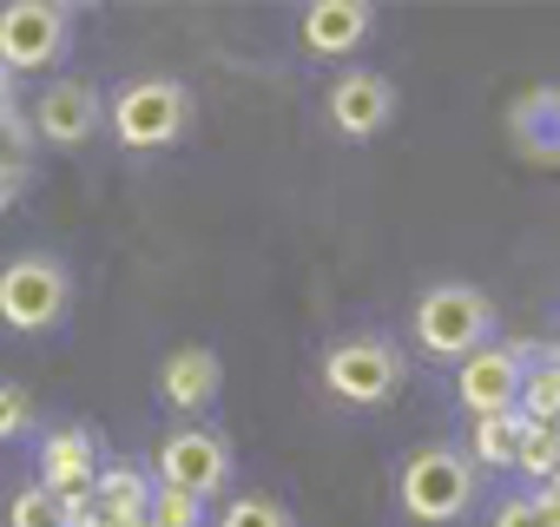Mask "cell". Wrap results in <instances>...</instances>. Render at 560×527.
Returning <instances> with one entry per match:
<instances>
[{"mask_svg":"<svg viewBox=\"0 0 560 527\" xmlns=\"http://www.w3.org/2000/svg\"><path fill=\"white\" fill-rule=\"evenodd\" d=\"M191 113H198V99L172 73H139L119 93H106V132H113L119 152H165V145H178L191 132Z\"/></svg>","mask_w":560,"mask_h":527,"instance_id":"6da1fadb","label":"cell"},{"mask_svg":"<svg viewBox=\"0 0 560 527\" xmlns=\"http://www.w3.org/2000/svg\"><path fill=\"white\" fill-rule=\"evenodd\" d=\"M508 132L527 159L540 165H560V86H534L508 106Z\"/></svg>","mask_w":560,"mask_h":527,"instance_id":"9a60e30c","label":"cell"},{"mask_svg":"<svg viewBox=\"0 0 560 527\" xmlns=\"http://www.w3.org/2000/svg\"><path fill=\"white\" fill-rule=\"evenodd\" d=\"M145 527H152V520H145Z\"/></svg>","mask_w":560,"mask_h":527,"instance_id":"f546056e","label":"cell"},{"mask_svg":"<svg viewBox=\"0 0 560 527\" xmlns=\"http://www.w3.org/2000/svg\"><path fill=\"white\" fill-rule=\"evenodd\" d=\"M152 475H159L165 488H185V494L211 501V494L231 488V442H224L211 422H185V429H172V435L159 442Z\"/></svg>","mask_w":560,"mask_h":527,"instance_id":"52a82bcc","label":"cell"},{"mask_svg":"<svg viewBox=\"0 0 560 527\" xmlns=\"http://www.w3.org/2000/svg\"><path fill=\"white\" fill-rule=\"evenodd\" d=\"M409 337H416L422 356H435V363H462V356H475V350L494 343V297H488L481 284L442 278V284H429V291L416 297V311H409Z\"/></svg>","mask_w":560,"mask_h":527,"instance_id":"7a4b0ae2","label":"cell"},{"mask_svg":"<svg viewBox=\"0 0 560 527\" xmlns=\"http://www.w3.org/2000/svg\"><path fill=\"white\" fill-rule=\"evenodd\" d=\"M324 113H330V126H337L343 139H376V132H389V119H396V86H389V73H376V67H343V73L330 80V93H324Z\"/></svg>","mask_w":560,"mask_h":527,"instance_id":"9c48e42d","label":"cell"},{"mask_svg":"<svg viewBox=\"0 0 560 527\" xmlns=\"http://www.w3.org/2000/svg\"><path fill=\"white\" fill-rule=\"evenodd\" d=\"M152 527H211V514H205V501H198V494H185V488H165V481H159V494H152Z\"/></svg>","mask_w":560,"mask_h":527,"instance_id":"44dd1931","label":"cell"},{"mask_svg":"<svg viewBox=\"0 0 560 527\" xmlns=\"http://www.w3.org/2000/svg\"><path fill=\"white\" fill-rule=\"evenodd\" d=\"M27 119H34L40 145H86V139L106 132V93L93 80H80V73H60V80H47L34 93Z\"/></svg>","mask_w":560,"mask_h":527,"instance_id":"ba28073f","label":"cell"},{"mask_svg":"<svg viewBox=\"0 0 560 527\" xmlns=\"http://www.w3.org/2000/svg\"><path fill=\"white\" fill-rule=\"evenodd\" d=\"M521 376L527 370L514 363V350L488 343V350H475V356L455 363V402L468 415H508V409H521Z\"/></svg>","mask_w":560,"mask_h":527,"instance_id":"4fadbf2b","label":"cell"},{"mask_svg":"<svg viewBox=\"0 0 560 527\" xmlns=\"http://www.w3.org/2000/svg\"><path fill=\"white\" fill-rule=\"evenodd\" d=\"M521 415L527 422H560V363H553V350L521 376Z\"/></svg>","mask_w":560,"mask_h":527,"instance_id":"ac0fdd59","label":"cell"},{"mask_svg":"<svg viewBox=\"0 0 560 527\" xmlns=\"http://www.w3.org/2000/svg\"><path fill=\"white\" fill-rule=\"evenodd\" d=\"M14 106H21V80L0 67V113H14Z\"/></svg>","mask_w":560,"mask_h":527,"instance_id":"4316f807","label":"cell"},{"mask_svg":"<svg viewBox=\"0 0 560 527\" xmlns=\"http://www.w3.org/2000/svg\"><path fill=\"white\" fill-rule=\"evenodd\" d=\"M34 185V165H0V218L21 204V191Z\"/></svg>","mask_w":560,"mask_h":527,"instance_id":"d4e9b609","label":"cell"},{"mask_svg":"<svg viewBox=\"0 0 560 527\" xmlns=\"http://www.w3.org/2000/svg\"><path fill=\"white\" fill-rule=\"evenodd\" d=\"M73 311V264L60 250H14L0 264V330L47 337Z\"/></svg>","mask_w":560,"mask_h":527,"instance_id":"3957f363","label":"cell"},{"mask_svg":"<svg viewBox=\"0 0 560 527\" xmlns=\"http://www.w3.org/2000/svg\"><path fill=\"white\" fill-rule=\"evenodd\" d=\"M34 145H40V139H34V119H27L21 106H14V113H0V165H27Z\"/></svg>","mask_w":560,"mask_h":527,"instance_id":"7402d4cb","label":"cell"},{"mask_svg":"<svg viewBox=\"0 0 560 527\" xmlns=\"http://www.w3.org/2000/svg\"><path fill=\"white\" fill-rule=\"evenodd\" d=\"M8 527H67V520H60V494L40 488V481L14 488V494H8Z\"/></svg>","mask_w":560,"mask_h":527,"instance_id":"ffe728a7","label":"cell"},{"mask_svg":"<svg viewBox=\"0 0 560 527\" xmlns=\"http://www.w3.org/2000/svg\"><path fill=\"white\" fill-rule=\"evenodd\" d=\"M152 494H159V475L139 468V461H106L100 481H93V501H100L106 527H145L152 520Z\"/></svg>","mask_w":560,"mask_h":527,"instance_id":"5bb4252c","label":"cell"},{"mask_svg":"<svg viewBox=\"0 0 560 527\" xmlns=\"http://www.w3.org/2000/svg\"><path fill=\"white\" fill-rule=\"evenodd\" d=\"M527 422V415H521ZM514 475L527 488H547L560 475V422H527L521 429V448H514Z\"/></svg>","mask_w":560,"mask_h":527,"instance_id":"e0dca14e","label":"cell"},{"mask_svg":"<svg viewBox=\"0 0 560 527\" xmlns=\"http://www.w3.org/2000/svg\"><path fill=\"white\" fill-rule=\"evenodd\" d=\"M402 350L383 337V330H350L324 350V389L343 402V409H383L402 396Z\"/></svg>","mask_w":560,"mask_h":527,"instance_id":"5b68a950","label":"cell"},{"mask_svg":"<svg viewBox=\"0 0 560 527\" xmlns=\"http://www.w3.org/2000/svg\"><path fill=\"white\" fill-rule=\"evenodd\" d=\"M73 47V8L60 0H14L0 8V67L21 73H54Z\"/></svg>","mask_w":560,"mask_h":527,"instance_id":"8992f818","label":"cell"},{"mask_svg":"<svg viewBox=\"0 0 560 527\" xmlns=\"http://www.w3.org/2000/svg\"><path fill=\"white\" fill-rule=\"evenodd\" d=\"M527 494H534L540 520H547V527H560V488H527Z\"/></svg>","mask_w":560,"mask_h":527,"instance_id":"484cf974","label":"cell"},{"mask_svg":"<svg viewBox=\"0 0 560 527\" xmlns=\"http://www.w3.org/2000/svg\"><path fill=\"white\" fill-rule=\"evenodd\" d=\"M224 396V363L211 343H178L165 363H159V402L172 415H211Z\"/></svg>","mask_w":560,"mask_h":527,"instance_id":"7c38bea8","label":"cell"},{"mask_svg":"<svg viewBox=\"0 0 560 527\" xmlns=\"http://www.w3.org/2000/svg\"><path fill=\"white\" fill-rule=\"evenodd\" d=\"M547 350H553V363H560V330H553V343H547Z\"/></svg>","mask_w":560,"mask_h":527,"instance_id":"83f0119b","label":"cell"},{"mask_svg":"<svg viewBox=\"0 0 560 527\" xmlns=\"http://www.w3.org/2000/svg\"><path fill=\"white\" fill-rule=\"evenodd\" d=\"M100 435L86 429V422H54V429H40V442H34V481L40 488H54V494H80V488H93L100 481Z\"/></svg>","mask_w":560,"mask_h":527,"instance_id":"8fae6325","label":"cell"},{"mask_svg":"<svg viewBox=\"0 0 560 527\" xmlns=\"http://www.w3.org/2000/svg\"><path fill=\"white\" fill-rule=\"evenodd\" d=\"M521 429H527V422H521V409H508V415H475V422H468V461H475L481 475H488V468H494V475H501V468H514Z\"/></svg>","mask_w":560,"mask_h":527,"instance_id":"2e32d148","label":"cell"},{"mask_svg":"<svg viewBox=\"0 0 560 527\" xmlns=\"http://www.w3.org/2000/svg\"><path fill=\"white\" fill-rule=\"evenodd\" d=\"M211 527H298V514L277 501V494H231Z\"/></svg>","mask_w":560,"mask_h":527,"instance_id":"d6986e66","label":"cell"},{"mask_svg":"<svg viewBox=\"0 0 560 527\" xmlns=\"http://www.w3.org/2000/svg\"><path fill=\"white\" fill-rule=\"evenodd\" d=\"M547 488H560V475H553V481H547Z\"/></svg>","mask_w":560,"mask_h":527,"instance_id":"f1b7e54d","label":"cell"},{"mask_svg":"<svg viewBox=\"0 0 560 527\" xmlns=\"http://www.w3.org/2000/svg\"><path fill=\"white\" fill-rule=\"evenodd\" d=\"M488 527H547V520H540V507H534V494L521 488V494H508V501H501V507L488 514Z\"/></svg>","mask_w":560,"mask_h":527,"instance_id":"cb8c5ba5","label":"cell"},{"mask_svg":"<svg viewBox=\"0 0 560 527\" xmlns=\"http://www.w3.org/2000/svg\"><path fill=\"white\" fill-rule=\"evenodd\" d=\"M475 494H481V468L468 461V448H448V442L416 448V455L402 461V475H396V501H402V514L422 520V527L462 520V514L475 507Z\"/></svg>","mask_w":560,"mask_h":527,"instance_id":"277c9868","label":"cell"},{"mask_svg":"<svg viewBox=\"0 0 560 527\" xmlns=\"http://www.w3.org/2000/svg\"><path fill=\"white\" fill-rule=\"evenodd\" d=\"M370 34H376L370 0H311V8L298 14V47H304V60H324V67L363 54Z\"/></svg>","mask_w":560,"mask_h":527,"instance_id":"30bf717a","label":"cell"},{"mask_svg":"<svg viewBox=\"0 0 560 527\" xmlns=\"http://www.w3.org/2000/svg\"><path fill=\"white\" fill-rule=\"evenodd\" d=\"M34 429V396L14 389V383H0V442H21Z\"/></svg>","mask_w":560,"mask_h":527,"instance_id":"603a6c76","label":"cell"}]
</instances>
